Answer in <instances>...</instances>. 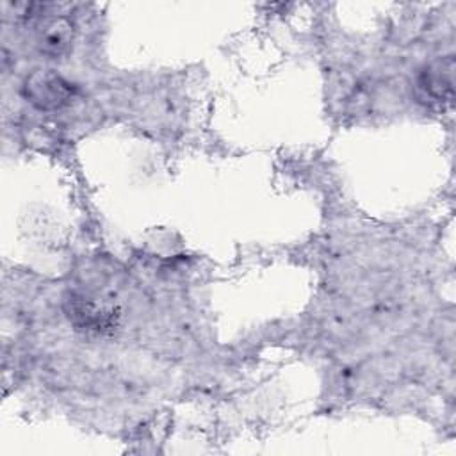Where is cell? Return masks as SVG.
<instances>
[{"label":"cell","instance_id":"6da1fadb","mask_svg":"<svg viewBox=\"0 0 456 456\" xmlns=\"http://www.w3.org/2000/svg\"><path fill=\"white\" fill-rule=\"evenodd\" d=\"M64 310L75 330L87 335H112L119 324V308L84 292H69L64 299Z\"/></svg>","mask_w":456,"mask_h":456},{"label":"cell","instance_id":"7a4b0ae2","mask_svg":"<svg viewBox=\"0 0 456 456\" xmlns=\"http://www.w3.org/2000/svg\"><path fill=\"white\" fill-rule=\"evenodd\" d=\"M23 94L41 110H57L73 100L75 86L53 69H37L25 78Z\"/></svg>","mask_w":456,"mask_h":456},{"label":"cell","instance_id":"3957f363","mask_svg":"<svg viewBox=\"0 0 456 456\" xmlns=\"http://www.w3.org/2000/svg\"><path fill=\"white\" fill-rule=\"evenodd\" d=\"M452 73H454V59L452 55L433 61L420 73L419 86L420 89L433 100H449L452 94Z\"/></svg>","mask_w":456,"mask_h":456},{"label":"cell","instance_id":"277c9868","mask_svg":"<svg viewBox=\"0 0 456 456\" xmlns=\"http://www.w3.org/2000/svg\"><path fill=\"white\" fill-rule=\"evenodd\" d=\"M73 41V23L66 16H52L39 27V50L50 57L66 53Z\"/></svg>","mask_w":456,"mask_h":456}]
</instances>
